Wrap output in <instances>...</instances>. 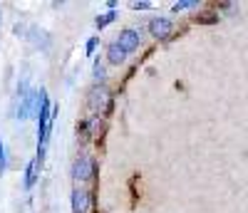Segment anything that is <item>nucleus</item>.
Returning a JSON list of instances; mask_svg holds the SVG:
<instances>
[{"label":"nucleus","instance_id":"nucleus-5","mask_svg":"<svg viewBox=\"0 0 248 213\" xmlns=\"http://www.w3.org/2000/svg\"><path fill=\"white\" fill-rule=\"evenodd\" d=\"M90 194L85 188H75L72 191V208H75V213H85V211H90Z\"/></svg>","mask_w":248,"mask_h":213},{"label":"nucleus","instance_id":"nucleus-11","mask_svg":"<svg viewBox=\"0 0 248 213\" xmlns=\"http://www.w3.org/2000/svg\"><path fill=\"white\" fill-rule=\"evenodd\" d=\"M132 8L134 10H147V8H152V3H147V0H134Z\"/></svg>","mask_w":248,"mask_h":213},{"label":"nucleus","instance_id":"nucleus-3","mask_svg":"<svg viewBox=\"0 0 248 213\" xmlns=\"http://www.w3.org/2000/svg\"><path fill=\"white\" fill-rule=\"evenodd\" d=\"M171 20L169 17H164V15H159V17H154L152 23H149V32L154 35V37H159V40H164V37H169L171 35Z\"/></svg>","mask_w":248,"mask_h":213},{"label":"nucleus","instance_id":"nucleus-2","mask_svg":"<svg viewBox=\"0 0 248 213\" xmlns=\"http://www.w3.org/2000/svg\"><path fill=\"white\" fill-rule=\"evenodd\" d=\"M109 104V94H107V87H92L90 90V94H87V106L94 112V109H99V106H107Z\"/></svg>","mask_w":248,"mask_h":213},{"label":"nucleus","instance_id":"nucleus-4","mask_svg":"<svg viewBox=\"0 0 248 213\" xmlns=\"http://www.w3.org/2000/svg\"><path fill=\"white\" fill-rule=\"evenodd\" d=\"M119 45L124 47V50H127V52H134L139 45H141V35L137 32V30H132V28H127V30H122L119 32Z\"/></svg>","mask_w":248,"mask_h":213},{"label":"nucleus","instance_id":"nucleus-10","mask_svg":"<svg viewBox=\"0 0 248 213\" xmlns=\"http://www.w3.org/2000/svg\"><path fill=\"white\" fill-rule=\"evenodd\" d=\"M105 75H107V72H105V65H102V62L97 60V65H94V77H97V79H105Z\"/></svg>","mask_w":248,"mask_h":213},{"label":"nucleus","instance_id":"nucleus-13","mask_svg":"<svg viewBox=\"0 0 248 213\" xmlns=\"http://www.w3.org/2000/svg\"><path fill=\"white\" fill-rule=\"evenodd\" d=\"M94 47H97V40L92 37V40H87V55H92L94 52Z\"/></svg>","mask_w":248,"mask_h":213},{"label":"nucleus","instance_id":"nucleus-1","mask_svg":"<svg viewBox=\"0 0 248 213\" xmlns=\"http://www.w3.org/2000/svg\"><path fill=\"white\" fill-rule=\"evenodd\" d=\"M72 176L77 179V181H90L92 176H94V161L90 159V156H79L77 161H75V166H72Z\"/></svg>","mask_w":248,"mask_h":213},{"label":"nucleus","instance_id":"nucleus-12","mask_svg":"<svg viewBox=\"0 0 248 213\" xmlns=\"http://www.w3.org/2000/svg\"><path fill=\"white\" fill-rule=\"evenodd\" d=\"M5 171V146H3V141H0V174Z\"/></svg>","mask_w":248,"mask_h":213},{"label":"nucleus","instance_id":"nucleus-6","mask_svg":"<svg viewBox=\"0 0 248 213\" xmlns=\"http://www.w3.org/2000/svg\"><path fill=\"white\" fill-rule=\"evenodd\" d=\"M127 55H129V52L124 50L119 42H112V45L107 47V60L112 62V65H122V62L127 60Z\"/></svg>","mask_w":248,"mask_h":213},{"label":"nucleus","instance_id":"nucleus-8","mask_svg":"<svg viewBox=\"0 0 248 213\" xmlns=\"http://www.w3.org/2000/svg\"><path fill=\"white\" fill-rule=\"evenodd\" d=\"M189 8H199V3H196V0H176V3L171 5L174 13H179V10H189Z\"/></svg>","mask_w":248,"mask_h":213},{"label":"nucleus","instance_id":"nucleus-7","mask_svg":"<svg viewBox=\"0 0 248 213\" xmlns=\"http://www.w3.org/2000/svg\"><path fill=\"white\" fill-rule=\"evenodd\" d=\"M35 179H37V161H30L28 164V171H25V188H32L35 186Z\"/></svg>","mask_w":248,"mask_h":213},{"label":"nucleus","instance_id":"nucleus-9","mask_svg":"<svg viewBox=\"0 0 248 213\" xmlns=\"http://www.w3.org/2000/svg\"><path fill=\"white\" fill-rule=\"evenodd\" d=\"M114 17H117V13H114V10H109L107 15H102V17H97V28H105V25H109Z\"/></svg>","mask_w":248,"mask_h":213}]
</instances>
